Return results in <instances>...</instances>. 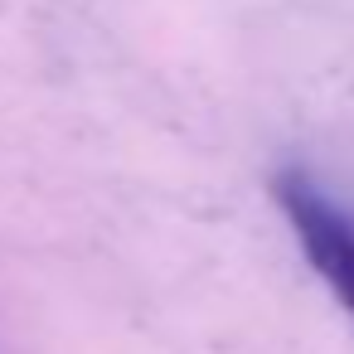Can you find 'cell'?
I'll use <instances>...</instances> for the list:
<instances>
[{
    "mask_svg": "<svg viewBox=\"0 0 354 354\" xmlns=\"http://www.w3.org/2000/svg\"><path fill=\"white\" fill-rule=\"evenodd\" d=\"M277 199H281V209H286V218H291L310 267L330 281V291L354 315V223L320 189H310L301 175H286L277 185Z\"/></svg>",
    "mask_w": 354,
    "mask_h": 354,
    "instance_id": "cell-1",
    "label": "cell"
}]
</instances>
